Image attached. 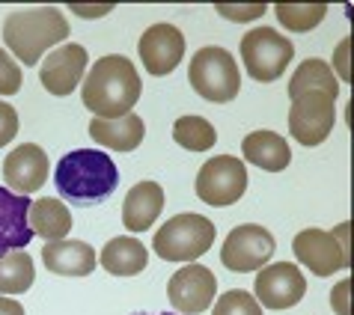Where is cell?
<instances>
[{"label": "cell", "instance_id": "cell-1", "mask_svg": "<svg viewBox=\"0 0 354 315\" xmlns=\"http://www.w3.org/2000/svg\"><path fill=\"white\" fill-rule=\"evenodd\" d=\"M143 84L134 63L122 54H107L86 68L81 98L84 107L93 113V120H122L140 102Z\"/></svg>", "mask_w": 354, "mask_h": 315}, {"label": "cell", "instance_id": "cell-2", "mask_svg": "<svg viewBox=\"0 0 354 315\" xmlns=\"http://www.w3.org/2000/svg\"><path fill=\"white\" fill-rule=\"evenodd\" d=\"M54 184L72 205H98L113 196L120 184V166L111 161L107 152L75 149L60 158L54 170Z\"/></svg>", "mask_w": 354, "mask_h": 315}, {"label": "cell", "instance_id": "cell-3", "mask_svg": "<svg viewBox=\"0 0 354 315\" xmlns=\"http://www.w3.org/2000/svg\"><path fill=\"white\" fill-rule=\"evenodd\" d=\"M68 39V21L57 6L15 9L3 21V42L24 66H36L45 54Z\"/></svg>", "mask_w": 354, "mask_h": 315}, {"label": "cell", "instance_id": "cell-4", "mask_svg": "<svg viewBox=\"0 0 354 315\" xmlns=\"http://www.w3.org/2000/svg\"><path fill=\"white\" fill-rule=\"evenodd\" d=\"M188 84L205 102L226 104L241 93V72L235 57L221 45H205L191 57Z\"/></svg>", "mask_w": 354, "mask_h": 315}, {"label": "cell", "instance_id": "cell-5", "mask_svg": "<svg viewBox=\"0 0 354 315\" xmlns=\"http://www.w3.org/2000/svg\"><path fill=\"white\" fill-rule=\"evenodd\" d=\"M214 244V223L203 214H176L158 232L152 235V250L164 262H185L203 259Z\"/></svg>", "mask_w": 354, "mask_h": 315}, {"label": "cell", "instance_id": "cell-6", "mask_svg": "<svg viewBox=\"0 0 354 315\" xmlns=\"http://www.w3.org/2000/svg\"><path fill=\"white\" fill-rule=\"evenodd\" d=\"M295 259L316 277H333L337 271H346L351 265L348 250V223H339L337 232H324L319 226H310L295 235L292 241Z\"/></svg>", "mask_w": 354, "mask_h": 315}, {"label": "cell", "instance_id": "cell-7", "mask_svg": "<svg viewBox=\"0 0 354 315\" xmlns=\"http://www.w3.org/2000/svg\"><path fill=\"white\" fill-rule=\"evenodd\" d=\"M295 57V45L274 27H253L241 39V63L248 75L259 84H271L283 77Z\"/></svg>", "mask_w": 354, "mask_h": 315}, {"label": "cell", "instance_id": "cell-8", "mask_svg": "<svg viewBox=\"0 0 354 315\" xmlns=\"http://www.w3.org/2000/svg\"><path fill=\"white\" fill-rule=\"evenodd\" d=\"M244 191H248V166L232 155H214L196 173V196L214 209L235 205Z\"/></svg>", "mask_w": 354, "mask_h": 315}, {"label": "cell", "instance_id": "cell-9", "mask_svg": "<svg viewBox=\"0 0 354 315\" xmlns=\"http://www.w3.org/2000/svg\"><path fill=\"white\" fill-rule=\"evenodd\" d=\"M337 125V98L328 93H301L289 107V134L301 146H319Z\"/></svg>", "mask_w": 354, "mask_h": 315}, {"label": "cell", "instance_id": "cell-10", "mask_svg": "<svg viewBox=\"0 0 354 315\" xmlns=\"http://www.w3.org/2000/svg\"><path fill=\"white\" fill-rule=\"evenodd\" d=\"M277 241L274 235L259 223H241L226 235L221 247V262L235 274H253L262 271L274 259Z\"/></svg>", "mask_w": 354, "mask_h": 315}, {"label": "cell", "instance_id": "cell-11", "mask_svg": "<svg viewBox=\"0 0 354 315\" xmlns=\"http://www.w3.org/2000/svg\"><path fill=\"white\" fill-rule=\"evenodd\" d=\"M307 294V280L298 265L292 262H268L257 271L253 280V298L262 309H292Z\"/></svg>", "mask_w": 354, "mask_h": 315}, {"label": "cell", "instance_id": "cell-12", "mask_svg": "<svg viewBox=\"0 0 354 315\" xmlns=\"http://www.w3.org/2000/svg\"><path fill=\"white\" fill-rule=\"evenodd\" d=\"M218 277L200 262H191L179 268L167 283V298L182 315H200L214 303Z\"/></svg>", "mask_w": 354, "mask_h": 315}, {"label": "cell", "instance_id": "cell-13", "mask_svg": "<svg viewBox=\"0 0 354 315\" xmlns=\"http://www.w3.org/2000/svg\"><path fill=\"white\" fill-rule=\"evenodd\" d=\"M86 68H90V54H86V48L77 45V42H66L60 48H54V51L42 60L39 81H42V86L51 95L63 98V95H72L77 90V84L86 77Z\"/></svg>", "mask_w": 354, "mask_h": 315}, {"label": "cell", "instance_id": "cell-14", "mask_svg": "<svg viewBox=\"0 0 354 315\" xmlns=\"http://www.w3.org/2000/svg\"><path fill=\"white\" fill-rule=\"evenodd\" d=\"M137 54H140V63L152 77L173 75V68L185 57V36L179 27H173L167 21L152 24V27H146L140 42H137Z\"/></svg>", "mask_w": 354, "mask_h": 315}, {"label": "cell", "instance_id": "cell-15", "mask_svg": "<svg viewBox=\"0 0 354 315\" xmlns=\"http://www.w3.org/2000/svg\"><path fill=\"white\" fill-rule=\"evenodd\" d=\"M3 179L6 188H12V193L21 196L36 193L48 182V152L36 143L15 146L3 161Z\"/></svg>", "mask_w": 354, "mask_h": 315}, {"label": "cell", "instance_id": "cell-16", "mask_svg": "<svg viewBox=\"0 0 354 315\" xmlns=\"http://www.w3.org/2000/svg\"><path fill=\"white\" fill-rule=\"evenodd\" d=\"M27 211H30V196L0 188V256L12 250H27V244L33 241Z\"/></svg>", "mask_w": 354, "mask_h": 315}, {"label": "cell", "instance_id": "cell-17", "mask_svg": "<svg viewBox=\"0 0 354 315\" xmlns=\"http://www.w3.org/2000/svg\"><path fill=\"white\" fill-rule=\"evenodd\" d=\"M42 262L45 268L57 274V277H86V274L95 271V250L86 241H51L42 247Z\"/></svg>", "mask_w": 354, "mask_h": 315}, {"label": "cell", "instance_id": "cell-18", "mask_svg": "<svg viewBox=\"0 0 354 315\" xmlns=\"http://www.w3.org/2000/svg\"><path fill=\"white\" fill-rule=\"evenodd\" d=\"M241 155L248 164L259 166L265 173H283L292 164L289 140L277 131H250L241 140Z\"/></svg>", "mask_w": 354, "mask_h": 315}, {"label": "cell", "instance_id": "cell-19", "mask_svg": "<svg viewBox=\"0 0 354 315\" xmlns=\"http://www.w3.org/2000/svg\"><path fill=\"white\" fill-rule=\"evenodd\" d=\"M164 211V188L158 182H137L122 202V223L129 232H146Z\"/></svg>", "mask_w": 354, "mask_h": 315}, {"label": "cell", "instance_id": "cell-20", "mask_svg": "<svg viewBox=\"0 0 354 315\" xmlns=\"http://www.w3.org/2000/svg\"><path fill=\"white\" fill-rule=\"evenodd\" d=\"M98 265L113 277H137L149 265V250L143 247L140 238L120 235V238H111L104 244V250L98 253Z\"/></svg>", "mask_w": 354, "mask_h": 315}, {"label": "cell", "instance_id": "cell-21", "mask_svg": "<svg viewBox=\"0 0 354 315\" xmlns=\"http://www.w3.org/2000/svg\"><path fill=\"white\" fill-rule=\"evenodd\" d=\"M90 137L98 146H104V149L134 152L146 137V125H143V116H137V113H129L122 120H93Z\"/></svg>", "mask_w": 354, "mask_h": 315}, {"label": "cell", "instance_id": "cell-22", "mask_svg": "<svg viewBox=\"0 0 354 315\" xmlns=\"http://www.w3.org/2000/svg\"><path fill=\"white\" fill-rule=\"evenodd\" d=\"M27 223H30L33 238H45V244L51 241H63L68 232H72V211L63 200H54V196H42V200L30 202V211H27Z\"/></svg>", "mask_w": 354, "mask_h": 315}, {"label": "cell", "instance_id": "cell-23", "mask_svg": "<svg viewBox=\"0 0 354 315\" xmlns=\"http://www.w3.org/2000/svg\"><path fill=\"white\" fill-rule=\"evenodd\" d=\"M301 93H328L337 98L339 95V81L333 75V68L319 60V57H310L295 68L292 81H289V98H298Z\"/></svg>", "mask_w": 354, "mask_h": 315}, {"label": "cell", "instance_id": "cell-24", "mask_svg": "<svg viewBox=\"0 0 354 315\" xmlns=\"http://www.w3.org/2000/svg\"><path fill=\"white\" fill-rule=\"evenodd\" d=\"M33 283H36V268H33V256L27 250H12V253L0 256V298L30 292Z\"/></svg>", "mask_w": 354, "mask_h": 315}, {"label": "cell", "instance_id": "cell-25", "mask_svg": "<svg viewBox=\"0 0 354 315\" xmlns=\"http://www.w3.org/2000/svg\"><path fill=\"white\" fill-rule=\"evenodd\" d=\"M173 140L188 152H209L214 143H218V131L209 120L203 116H179L173 125Z\"/></svg>", "mask_w": 354, "mask_h": 315}, {"label": "cell", "instance_id": "cell-26", "mask_svg": "<svg viewBox=\"0 0 354 315\" xmlns=\"http://www.w3.org/2000/svg\"><path fill=\"white\" fill-rule=\"evenodd\" d=\"M277 21L292 33H310L313 27H319L328 15L324 3H277L274 6Z\"/></svg>", "mask_w": 354, "mask_h": 315}, {"label": "cell", "instance_id": "cell-27", "mask_svg": "<svg viewBox=\"0 0 354 315\" xmlns=\"http://www.w3.org/2000/svg\"><path fill=\"white\" fill-rule=\"evenodd\" d=\"M212 315H262V307L257 303L250 292L232 289L223 292L218 300H214V312Z\"/></svg>", "mask_w": 354, "mask_h": 315}, {"label": "cell", "instance_id": "cell-28", "mask_svg": "<svg viewBox=\"0 0 354 315\" xmlns=\"http://www.w3.org/2000/svg\"><path fill=\"white\" fill-rule=\"evenodd\" d=\"M21 84H24L21 68H18V63L3 51V48H0V95L21 93Z\"/></svg>", "mask_w": 354, "mask_h": 315}, {"label": "cell", "instance_id": "cell-29", "mask_svg": "<svg viewBox=\"0 0 354 315\" xmlns=\"http://www.w3.org/2000/svg\"><path fill=\"white\" fill-rule=\"evenodd\" d=\"M223 18L230 21H257V18L265 15V3H250V6H230V3H218L214 6Z\"/></svg>", "mask_w": 354, "mask_h": 315}, {"label": "cell", "instance_id": "cell-30", "mask_svg": "<svg viewBox=\"0 0 354 315\" xmlns=\"http://www.w3.org/2000/svg\"><path fill=\"white\" fill-rule=\"evenodd\" d=\"M18 134V113L12 104L0 102V149H3L6 143H12Z\"/></svg>", "mask_w": 354, "mask_h": 315}, {"label": "cell", "instance_id": "cell-31", "mask_svg": "<svg viewBox=\"0 0 354 315\" xmlns=\"http://www.w3.org/2000/svg\"><path fill=\"white\" fill-rule=\"evenodd\" d=\"M348 285H351V280H342L337 289L330 292V303H333V309H337L339 315H351V309H348Z\"/></svg>", "mask_w": 354, "mask_h": 315}, {"label": "cell", "instance_id": "cell-32", "mask_svg": "<svg viewBox=\"0 0 354 315\" xmlns=\"http://www.w3.org/2000/svg\"><path fill=\"white\" fill-rule=\"evenodd\" d=\"M348 39H342V42H339V57H337V60H339V68H337V72H339V77H342V81H348V77H351V72H348V60H346V54H348Z\"/></svg>", "mask_w": 354, "mask_h": 315}, {"label": "cell", "instance_id": "cell-33", "mask_svg": "<svg viewBox=\"0 0 354 315\" xmlns=\"http://www.w3.org/2000/svg\"><path fill=\"white\" fill-rule=\"evenodd\" d=\"M0 315H24V307L12 298H0Z\"/></svg>", "mask_w": 354, "mask_h": 315}, {"label": "cell", "instance_id": "cell-34", "mask_svg": "<svg viewBox=\"0 0 354 315\" xmlns=\"http://www.w3.org/2000/svg\"><path fill=\"white\" fill-rule=\"evenodd\" d=\"M107 9H111V6H95V9H86V6H75V12H81V15H104L107 12Z\"/></svg>", "mask_w": 354, "mask_h": 315}, {"label": "cell", "instance_id": "cell-35", "mask_svg": "<svg viewBox=\"0 0 354 315\" xmlns=\"http://www.w3.org/2000/svg\"><path fill=\"white\" fill-rule=\"evenodd\" d=\"M134 315H152V312H134ZM158 315H179V312H158Z\"/></svg>", "mask_w": 354, "mask_h": 315}]
</instances>
